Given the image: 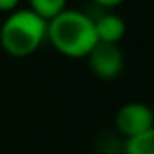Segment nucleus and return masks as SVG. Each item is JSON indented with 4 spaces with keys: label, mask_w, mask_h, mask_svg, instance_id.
Wrapping results in <instances>:
<instances>
[{
    "label": "nucleus",
    "mask_w": 154,
    "mask_h": 154,
    "mask_svg": "<svg viewBox=\"0 0 154 154\" xmlns=\"http://www.w3.org/2000/svg\"><path fill=\"white\" fill-rule=\"evenodd\" d=\"M116 129L125 136H136L147 131H154V114L147 103L129 102L116 112Z\"/></svg>",
    "instance_id": "nucleus-4"
},
{
    "label": "nucleus",
    "mask_w": 154,
    "mask_h": 154,
    "mask_svg": "<svg viewBox=\"0 0 154 154\" xmlns=\"http://www.w3.org/2000/svg\"><path fill=\"white\" fill-rule=\"evenodd\" d=\"M29 9L45 22H51L67 9V0H29Z\"/></svg>",
    "instance_id": "nucleus-6"
},
{
    "label": "nucleus",
    "mask_w": 154,
    "mask_h": 154,
    "mask_svg": "<svg viewBox=\"0 0 154 154\" xmlns=\"http://www.w3.org/2000/svg\"><path fill=\"white\" fill-rule=\"evenodd\" d=\"M18 4H20V0H0V11L9 15L18 9Z\"/></svg>",
    "instance_id": "nucleus-8"
},
{
    "label": "nucleus",
    "mask_w": 154,
    "mask_h": 154,
    "mask_svg": "<svg viewBox=\"0 0 154 154\" xmlns=\"http://www.w3.org/2000/svg\"><path fill=\"white\" fill-rule=\"evenodd\" d=\"M85 58H87L91 72L96 78L105 80V82L118 78L125 65V56L118 44L98 42Z\"/></svg>",
    "instance_id": "nucleus-3"
},
{
    "label": "nucleus",
    "mask_w": 154,
    "mask_h": 154,
    "mask_svg": "<svg viewBox=\"0 0 154 154\" xmlns=\"http://www.w3.org/2000/svg\"><path fill=\"white\" fill-rule=\"evenodd\" d=\"M103 154H123V152H103Z\"/></svg>",
    "instance_id": "nucleus-10"
},
{
    "label": "nucleus",
    "mask_w": 154,
    "mask_h": 154,
    "mask_svg": "<svg viewBox=\"0 0 154 154\" xmlns=\"http://www.w3.org/2000/svg\"><path fill=\"white\" fill-rule=\"evenodd\" d=\"M47 40L51 45L67 58H85L98 44L94 20L78 11L65 9L56 18L47 22Z\"/></svg>",
    "instance_id": "nucleus-1"
},
{
    "label": "nucleus",
    "mask_w": 154,
    "mask_h": 154,
    "mask_svg": "<svg viewBox=\"0 0 154 154\" xmlns=\"http://www.w3.org/2000/svg\"><path fill=\"white\" fill-rule=\"evenodd\" d=\"M93 2L100 8H116V6L123 4L125 0H93Z\"/></svg>",
    "instance_id": "nucleus-9"
},
{
    "label": "nucleus",
    "mask_w": 154,
    "mask_h": 154,
    "mask_svg": "<svg viewBox=\"0 0 154 154\" xmlns=\"http://www.w3.org/2000/svg\"><path fill=\"white\" fill-rule=\"evenodd\" d=\"M93 20H94V31H96L98 42L120 44L122 38L125 36L127 26H125V20L120 15L105 13V15H100L98 18H93Z\"/></svg>",
    "instance_id": "nucleus-5"
},
{
    "label": "nucleus",
    "mask_w": 154,
    "mask_h": 154,
    "mask_svg": "<svg viewBox=\"0 0 154 154\" xmlns=\"http://www.w3.org/2000/svg\"><path fill=\"white\" fill-rule=\"evenodd\" d=\"M123 154H154V131L125 138Z\"/></svg>",
    "instance_id": "nucleus-7"
},
{
    "label": "nucleus",
    "mask_w": 154,
    "mask_h": 154,
    "mask_svg": "<svg viewBox=\"0 0 154 154\" xmlns=\"http://www.w3.org/2000/svg\"><path fill=\"white\" fill-rule=\"evenodd\" d=\"M45 40L47 22L29 8L9 13L0 26V47L13 58H27L35 54Z\"/></svg>",
    "instance_id": "nucleus-2"
}]
</instances>
